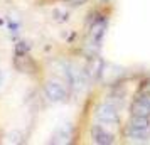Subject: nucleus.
Masks as SVG:
<instances>
[{
    "label": "nucleus",
    "instance_id": "9",
    "mask_svg": "<svg viewBox=\"0 0 150 145\" xmlns=\"http://www.w3.org/2000/svg\"><path fill=\"white\" fill-rule=\"evenodd\" d=\"M0 86H2V74H0Z\"/></svg>",
    "mask_w": 150,
    "mask_h": 145
},
{
    "label": "nucleus",
    "instance_id": "6",
    "mask_svg": "<svg viewBox=\"0 0 150 145\" xmlns=\"http://www.w3.org/2000/svg\"><path fill=\"white\" fill-rule=\"evenodd\" d=\"M132 117H143V118H150V105L147 103L145 98H138L132 103Z\"/></svg>",
    "mask_w": 150,
    "mask_h": 145
},
{
    "label": "nucleus",
    "instance_id": "2",
    "mask_svg": "<svg viewBox=\"0 0 150 145\" xmlns=\"http://www.w3.org/2000/svg\"><path fill=\"white\" fill-rule=\"evenodd\" d=\"M96 120L101 125H116L120 122V115L115 105L111 103H101L95 111Z\"/></svg>",
    "mask_w": 150,
    "mask_h": 145
},
{
    "label": "nucleus",
    "instance_id": "7",
    "mask_svg": "<svg viewBox=\"0 0 150 145\" xmlns=\"http://www.w3.org/2000/svg\"><path fill=\"white\" fill-rule=\"evenodd\" d=\"M62 2L69 7H79V5H84L88 0H62Z\"/></svg>",
    "mask_w": 150,
    "mask_h": 145
},
{
    "label": "nucleus",
    "instance_id": "5",
    "mask_svg": "<svg viewBox=\"0 0 150 145\" xmlns=\"http://www.w3.org/2000/svg\"><path fill=\"white\" fill-rule=\"evenodd\" d=\"M106 32V21H96L91 29H89V41H91V46L95 44L96 47H100V44L103 41V35Z\"/></svg>",
    "mask_w": 150,
    "mask_h": 145
},
{
    "label": "nucleus",
    "instance_id": "1",
    "mask_svg": "<svg viewBox=\"0 0 150 145\" xmlns=\"http://www.w3.org/2000/svg\"><path fill=\"white\" fill-rule=\"evenodd\" d=\"M127 137L133 142H147L150 138V118L132 117L127 127Z\"/></svg>",
    "mask_w": 150,
    "mask_h": 145
},
{
    "label": "nucleus",
    "instance_id": "3",
    "mask_svg": "<svg viewBox=\"0 0 150 145\" xmlns=\"http://www.w3.org/2000/svg\"><path fill=\"white\" fill-rule=\"evenodd\" d=\"M44 95L52 103H61V101L66 100V90L57 81H47V83L44 84Z\"/></svg>",
    "mask_w": 150,
    "mask_h": 145
},
{
    "label": "nucleus",
    "instance_id": "8",
    "mask_svg": "<svg viewBox=\"0 0 150 145\" xmlns=\"http://www.w3.org/2000/svg\"><path fill=\"white\" fill-rule=\"evenodd\" d=\"M143 98H145V100H147V103L150 105V95H145V96H143Z\"/></svg>",
    "mask_w": 150,
    "mask_h": 145
},
{
    "label": "nucleus",
    "instance_id": "4",
    "mask_svg": "<svg viewBox=\"0 0 150 145\" xmlns=\"http://www.w3.org/2000/svg\"><path fill=\"white\" fill-rule=\"evenodd\" d=\"M91 138H93V142L98 144V145H111L115 142L113 133H110L106 128H103L101 125H95V127L91 128Z\"/></svg>",
    "mask_w": 150,
    "mask_h": 145
}]
</instances>
